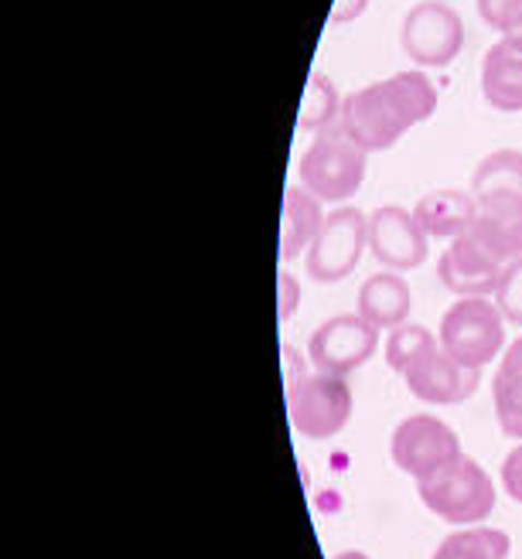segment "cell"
Here are the masks:
<instances>
[{"label": "cell", "instance_id": "cell-30", "mask_svg": "<svg viewBox=\"0 0 522 559\" xmlns=\"http://www.w3.org/2000/svg\"><path fill=\"white\" fill-rule=\"evenodd\" d=\"M502 41H506L512 51H522V24H519V27H512L509 35H502Z\"/></svg>", "mask_w": 522, "mask_h": 559}, {"label": "cell", "instance_id": "cell-26", "mask_svg": "<svg viewBox=\"0 0 522 559\" xmlns=\"http://www.w3.org/2000/svg\"><path fill=\"white\" fill-rule=\"evenodd\" d=\"M502 488L512 501L522 506V443H515L502 461Z\"/></svg>", "mask_w": 522, "mask_h": 559}, {"label": "cell", "instance_id": "cell-14", "mask_svg": "<svg viewBox=\"0 0 522 559\" xmlns=\"http://www.w3.org/2000/svg\"><path fill=\"white\" fill-rule=\"evenodd\" d=\"M475 212H478V205L472 199V191L444 188V191L424 194L414 209V218L430 239H458L472 229Z\"/></svg>", "mask_w": 522, "mask_h": 559}, {"label": "cell", "instance_id": "cell-29", "mask_svg": "<svg viewBox=\"0 0 522 559\" xmlns=\"http://www.w3.org/2000/svg\"><path fill=\"white\" fill-rule=\"evenodd\" d=\"M281 355L287 358V385H290V382H297V379H300V372H297V369H300V352H297V348H290V345H284V348H281Z\"/></svg>", "mask_w": 522, "mask_h": 559}, {"label": "cell", "instance_id": "cell-12", "mask_svg": "<svg viewBox=\"0 0 522 559\" xmlns=\"http://www.w3.org/2000/svg\"><path fill=\"white\" fill-rule=\"evenodd\" d=\"M437 280L458 297H491L499 290L502 263L491 260L485 249L464 233L437 260Z\"/></svg>", "mask_w": 522, "mask_h": 559}, {"label": "cell", "instance_id": "cell-18", "mask_svg": "<svg viewBox=\"0 0 522 559\" xmlns=\"http://www.w3.org/2000/svg\"><path fill=\"white\" fill-rule=\"evenodd\" d=\"M478 205V202H475ZM468 236L496 263H512L522 257V209L512 205H478Z\"/></svg>", "mask_w": 522, "mask_h": 559}, {"label": "cell", "instance_id": "cell-2", "mask_svg": "<svg viewBox=\"0 0 522 559\" xmlns=\"http://www.w3.org/2000/svg\"><path fill=\"white\" fill-rule=\"evenodd\" d=\"M366 151L342 127H328L315 133L308 151L300 154L297 175L311 194L321 202H348L366 181Z\"/></svg>", "mask_w": 522, "mask_h": 559}, {"label": "cell", "instance_id": "cell-23", "mask_svg": "<svg viewBox=\"0 0 522 559\" xmlns=\"http://www.w3.org/2000/svg\"><path fill=\"white\" fill-rule=\"evenodd\" d=\"M496 304L509 324L522 328V257L502 266V280L496 290Z\"/></svg>", "mask_w": 522, "mask_h": 559}, {"label": "cell", "instance_id": "cell-1", "mask_svg": "<svg viewBox=\"0 0 522 559\" xmlns=\"http://www.w3.org/2000/svg\"><path fill=\"white\" fill-rule=\"evenodd\" d=\"M434 109H437L434 82L424 72L410 69L390 79L369 82L366 90H355L352 96H345L339 127L366 154H376L400 144V136L410 127L430 120Z\"/></svg>", "mask_w": 522, "mask_h": 559}, {"label": "cell", "instance_id": "cell-24", "mask_svg": "<svg viewBox=\"0 0 522 559\" xmlns=\"http://www.w3.org/2000/svg\"><path fill=\"white\" fill-rule=\"evenodd\" d=\"M478 14L491 32L509 35L522 24V0H478Z\"/></svg>", "mask_w": 522, "mask_h": 559}, {"label": "cell", "instance_id": "cell-10", "mask_svg": "<svg viewBox=\"0 0 522 559\" xmlns=\"http://www.w3.org/2000/svg\"><path fill=\"white\" fill-rule=\"evenodd\" d=\"M427 233L403 205H382L369 215V253L396 273L417 270L427 260Z\"/></svg>", "mask_w": 522, "mask_h": 559}, {"label": "cell", "instance_id": "cell-16", "mask_svg": "<svg viewBox=\"0 0 522 559\" xmlns=\"http://www.w3.org/2000/svg\"><path fill=\"white\" fill-rule=\"evenodd\" d=\"M482 96L499 114H522V51L491 45L482 62Z\"/></svg>", "mask_w": 522, "mask_h": 559}, {"label": "cell", "instance_id": "cell-13", "mask_svg": "<svg viewBox=\"0 0 522 559\" xmlns=\"http://www.w3.org/2000/svg\"><path fill=\"white\" fill-rule=\"evenodd\" d=\"M472 199L478 205L522 209V151L502 147L482 157L472 175Z\"/></svg>", "mask_w": 522, "mask_h": 559}, {"label": "cell", "instance_id": "cell-15", "mask_svg": "<svg viewBox=\"0 0 522 559\" xmlns=\"http://www.w3.org/2000/svg\"><path fill=\"white\" fill-rule=\"evenodd\" d=\"M410 284L396 273V270H382V273H372L369 280H363L359 287V314L376 324L379 331H393L406 321L410 314Z\"/></svg>", "mask_w": 522, "mask_h": 559}, {"label": "cell", "instance_id": "cell-3", "mask_svg": "<svg viewBox=\"0 0 522 559\" xmlns=\"http://www.w3.org/2000/svg\"><path fill=\"white\" fill-rule=\"evenodd\" d=\"M437 338L464 369L482 372L506 348V318L491 297H458L444 311Z\"/></svg>", "mask_w": 522, "mask_h": 559}, {"label": "cell", "instance_id": "cell-17", "mask_svg": "<svg viewBox=\"0 0 522 559\" xmlns=\"http://www.w3.org/2000/svg\"><path fill=\"white\" fill-rule=\"evenodd\" d=\"M324 226V212H321V199L311 194L305 185H290L284 194V218H281V260L290 263L300 253H308L315 236Z\"/></svg>", "mask_w": 522, "mask_h": 559}, {"label": "cell", "instance_id": "cell-20", "mask_svg": "<svg viewBox=\"0 0 522 559\" xmlns=\"http://www.w3.org/2000/svg\"><path fill=\"white\" fill-rule=\"evenodd\" d=\"M335 120H342V99H339V86L324 72H311L308 86H305V99H300V114H297V130L305 133H321L328 127H339Z\"/></svg>", "mask_w": 522, "mask_h": 559}, {"label": "cell", "instance_id": "cell-28", "mask_svg": "<svg viewBox=\"0 0 522 559\" xmlns=\"http://www.w3.org/2000/svg\"><path fill=\"white\" fill-rule=\"evenodd\" d=\"M499 376H522V338H515L506 355H502V366H499Z\"/></svg>", "mask_w": 522, "mask_h": 559}, {"label": "cell", "instance_id": "cell-5", "mask_svg": "<svg viewBox=\"0 0 522 559\" xmlns=\"http://www.w3.org/2000/svg\"><path fill=\"white\" fill-rule=\"evenodd\" d=\"M352 389L342 376H300L287 385V413L290 424L300 437L308 440H328L348 427L352 419Z\"/></svg>", "mask_w": 522, "mask_h": 559}, {"label": "cell", "instance_id": "cell-31", "mask_svg": "<svg viewBox=\"0 0 522 559\" xmlns=\"http://www.w3.org/2000/svg\"><path fill=\"white\" fill-rule=\"evenodd\" d=\"M335 559H369L366 552H355V549H345V552H339Z\"/></svg>", "mask_w": 522, "mask_h": 559}, {"label": "cell", "instance_id": "cell-9", "mask_svg": "<svg viewBox=\"0 0 522 559\" xmlns=\"http://www.w3.org/2000/svg\"><path fill=\"white\" fill-rule=\"evenodd\" d=\"M379 348V328L369 324L359 311L355 314H335L324 321L308 342V358L318 372L328 376H348L363 369Z\"/></svg>", "mask_w": 522, "mask_h": 559}, {"label": "cell", "instance_id": "cell-27", "mask_svg": "<svg viewBox=\"0 0 522 559\" xmlns=\"http://www.w3.org/2000/svg\"><path fill=\"white\" fill-rule=\"evenodd\" d=\"M366 8H369V0H335L332 21H335V24H348L352 17H359Z\"/></svg>", "mask_w": 522, "mask_h": 559}, {"label": "cell", "instance_id": "cell-4", "mask_svg": "<svg viewBox=\"0 0 522 559\" xmlns=\"http://www.w3.org/2000/svg\"><path fill=\"white\" fill-rule=\"evenodd\" d=\"M417 495L437 519L451 525H482L496 509V481L478 461L464 454L444 471H437L434 478L420 481Z\"/></svg>", "mask_w": 522, "mask_h": 559}, {"label": "cell", "instance_id": "cell-25", "mask_svg": "<svg viewBox=\"0 0 522 559\" xmlns=\"http://www.w3.org/2000/svg\"><path fill=\"white\" fill-rule=\"evenodd\" d=\"M300 307V280L294 273H281L277 276V318L290 321Z\"/></svg>", "mask_w": 522, "mask_h": 559}, {"label": "cell", "instance_id": "cell-8", "mask_svg": "<svg viewBox=\"0 0 522 559\" xmlns=\"http://www.w3.org/2000/svg\"><path fill=\"white\" fill-rule=\"evenodd\" d=\"M390 454H393V464L420 485L461 457V440L444 419H437L430 413H417V416H406L403 424H396L390 437Z\"/></svg>", "mask_w": 522, "mask_h": 559}, {"label": "cell", "instance_id": "cell-11", "mask_svg": "<svg viewBox=\"0 0 522 559\" xmlns=\"http://www.w3.org/2000/svg\"><path fill=\"white\" fill-rule=\"evenodd\" d=\"M478 379H482V372L464 369L461 361H454L444 348H434L430 355H424L420 361H414V366L403 372V382L410 393L424 403H434V406L464 403L478 389Z\"/></svg>", "mask_w": 522, "mask_h": 559}, {"label": "cell", "instance_id": "cell-21", "mask_svg": "<svg viewBox=\"0 0 522 559\" xmlns=\"http://www.w3.org/2000/svg\"><path fill=\"white\" fill-rule=\"evenodd\" d=\"M434 348H441V338H434L424 324H400V328L390 331L387 361H390V369H396L403 376L410 366H414V361H420Z\"/></svg>", "mask_w": 522, "mask_h": 559}, {"label": "cell", "instance_id": "cell-7", "mask_svg": "<svg viewBox=\"0 0 522 559\" xmlns=\"http://www.w3.org/2000/svg\"><path fill=\"white\" fill-rule=\"evenodd\" d=\"M400 41L410 62L424 69H444L464 48V21L444 0H420L406 11Z\"/></svg>", "mask_w": 522, "mask_h": 559}, {"label": "cell", "instance_id": "cell-19", "mask_svg": "<svg viewBox=\"0 0 522 559\" xmlns=\"http://www.w3.org/2000/svg\"><path fill=\"white\" fill-rule=\"evenodd\" d=\"M512 539L502 528H485V525H464L458 533L444 536L430 559H509Z\"/></svg>", "mask_w": 522, "mask_h": 559}, {"label": "cell", "instance_id": "cell-6", "mask_svg": "<svg viewBox=\"0 0 522 559\" xmlns=\"http://www.w3.org/2000/svg\"><path fill=\"white\" fill-rule=\"evenodd\" d=\"M369 246V215L352 205H339L324 215V226L315 236L305 266L308 280L315 284H339L363 260V249Z\"/></svg>", "mask_w": 522, "mask_h": 559}, {"label": "cell", "instance_id": "cell-22", "mask_svg": "<svg viewBox=\"0 0 522 559\" xmlns=\"http://www.w3.org/2000/svg\"><path fill=\"white\" fill-rule=\"evenodd\" d=\"M496 419L499 430L512 440H522V376H496Z\"/></svg>", "mask_w": 522, "mask_h": 559}]
</instances>
